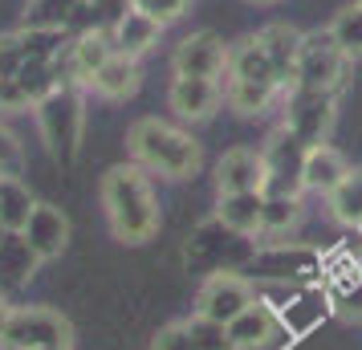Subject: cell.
I'll use <instances>...</instances> for the list:
<instances>
[{
	"label": "cell",
	"instance_id": "obj_15",
	"mask_svg": "<svg viewBox=\"0 0 362 350\" xmlns=\"http://www.w3.org/2000/svg\"><path fill=\"white\" fill-rule=\"evenodd\" d=\"M257 41H261V49L269 53V62H273V69L281 74V82L293 86L297 53H301V41H305V33H297L293 25L277 21V25H264L261 33H257Z\"/></svg>",
	"mask_w": 362,
	"mask_h": 350
},
{
	"label": "cell",
	"instance_id": "obj_30",
	"mask_svg": "<svg viewBox=\"0 0 362 350\" xmlns=\"http://www.w3.org/2000/svg\"><path fill=\"white\" fill-rule=\"evenodd\" d=\"M13 314H17V305H8V298L0 293V338H4V330H8V322H13Z\"/></svg>",
	"mask_w": 362,
	"mask_h": 350
},
{
	"label": "cell",
	"instance_id": "obj_2",
	"mask_svg": "<svg viewBox=\"0 0 362 350\" xmlns=\"http://www.w3.org/2000/svg\"><path fill=\"white\" fill-rule=\"evenodd\" d=\"M127 147H131V163L163 180H192L204 167V147L183 127L163 118H139L127 134Z\"/></svg>",
	"mask_w": 362,
	"mask_h": 350
},
{
	"label": "cell",
	"instance_id": "obj_18",
	"mask_svg": "<svg viewBox=\"0 0 362 350\" xmlns=\"http://www.w3.org/2000/svg\"><path fill=\"white\" fill-rule=\"evenodd\" d=\"M224 78H240V82H269V86H281V74L273 69L269 62V53L261 49V41L257 37H245L240 45H232V57H228V74Z\"/></svg>",
	"mask_w": 362,
	"mask_h": 350
},
{
	"label": "cell",
	"instance_id": "obj_7",
	"mask_svg": "<svg viewBox=\"0 0 362 350\" xmlns=\"http://www.w3.org/2000/svg\"><path fill=\"white\" fill-rule=\"evenodd\" d=\"M228 57L232 49L220 41L216 33H192L183 37L180 45H175V57H171V69L180 74V78H212L220 82L224 74H228Z\"/></svg>",
	"mask_w": 362,
	"mask_h": 350
},
{
	"label": "cell",
	"instance_id": "obj_32",
	"mask_svg": "<svg viewBox=\"0 0 362 350\" xmlns=\"http://www.w3.org/2000/svg\"><path fill=\"white\" fill-rule=\"evenodd\" d=\"M248 4H277V0H248Z\"/></svg>",
	"mask_w": 362,
	"mask_h": 350
},
{
	"label": "cell",
	"instance_id": "obj_19",
	"mask_svg": "<svg viewBox=\"0 0 362 350\" xmlns=\"http://www.w3.org/2000/svg\"><path fill=\"white\" fill-rule=\"evenodd\" d=\"M228 334H232V342H236V350H261L277 334V314L269 310V301L257 298L236 322H228Z\"/></svg>",
	"mask_w": 362,
	"mask_h": 350
},
{
	"label": "cell",
	"instance_id": "obj_22",
	"mask_svg": "<svg viewBox=\"0 0 362 350\" xmlns=\"http://www.w3.org/2000/svg\"><path fill=\"white\" fill-rule=\"evenodd\" d=\"M329 37H334V45L350 62H358L362 57V4H346L342 13L329 21Z\"/></svg>",
	"mask_w": 362,
	"mask_h": 350
},
{
	"label": "cell",
	"instance_id": "obj_20",
	"mask_svg": "<svg viewBox=\"0 0 362 350\" xmlns=\"http://www.w3.org/2000/svg\"><path fill=\"white\" fill-rule=\"evenodd\" d=\"M281 94V86H269V82H240V78H224V106L236 110V115H264L273 98Z\"/></svg>",
	"mask_w": 362,
	"mask_h": 350
},
{
	"label": "cell",
	"instance_id": "obj_9",
	"mask_svg": "<svg viewBox=\"0 0 362 350\" xmlns=\"http://www.w3.org/2000/svg\"><path fill=\"white\" fill-rule=\"evenodd\" d=\"M167 106L180 122H208L224 106V82L212 78H171L167 86Z\"/></svg>",
	"mask_w": 362,
	"mask_h": 350
},
{
	"label": "cell",
	"instance_id": "obj_24",
	"mask_svg": "<svg viewBox=\"0 0 362 350\" xmlns=\"http://www.w3.org/2000/svg\"><path fill=\"white\" fill-rule=\"evenodd\" d=\"M187 334H192V342L196 350H236L232 342L228 326H220V322H208V317H187Z\"/></svg>",
	"mask_w": 362,
	"mask_h": 350
},
{
	"label": "cell",
	"instance_id": "obj_4",
	"mask_svg": "<svg viewBox=\"0 0 362 350\" xmlns=\"http://www.w3.org/2000/svg\"><path fill=\"white\" fill-rule=\"evenodd\" d=\"M346 69H350V57H346L334 37L326 33H305L301 41V53H297V74L289 90H313V94H334L342 86Z\"/></svg>",
	"mask_w": 362,
	"mask_h": 350
},
{
	"label": "cell",
	"instance_id": "obj_8",
	"mask_svg": "<svg viewBox=\"0 0 362 350\" xmlns=\"http://www.w3.org/2000/svg\"><path fill=\"white\" fill-rule=\"evenodd\" d=\"M269 187V159L264 151L232 147L216 163V196H236V192H264Z\"/></svg>",
	"mask_w": 362,
	"mask_h": 350
},
{
	"label": "cell",
	"instance_id": "obj_13",
	"mask_svg": "<svg viewBox=\"0 0 362 350\" xmlns=\"http://www.w3.org/2000/svg\"><path fill=\"white\" fill-rule=\"evenodd\" d=\"M167 25H159L155 17H147L143 8H134L131 0H127V8L118 13L115 29H110V37H115V49L127 53V57H143V53L155 49V41H159V33H163Z\"/></svg>",
	"mask_w": 362,
	"mask_h": 350
},
{
	"label": "cell",
	"instance_id": "obj_34",
	"mask_svg": "<svg viewBox=\"0 0 362 350\" xmlns=\"http://www.w3.org/2000/svg\"><path fill=\"white\" fill-rule=\"evenodd\" d=\"M358 4H362V0H358Z\"/></svg>",
	"mask_w": 362,
	"mask_h": 350
},
{
	"label": "cell",
	"instance_id": "obj_6",
	"mask_svg": "<svg viewBox=\"0 0 362 350\" xmlns=\"http://www.w3.org/2000/svg\"><path fill=\"white\" fill-rule=\"evenodd\" d=\"M252 301H257V293H252V285L245 277H236V273H212L196 293V314L208 317V322L228 326V322H236V317L245 314Z\"/></svg>",
	"mask_w": 362,
	"mask_h": 350
},
{
	"label": "cell",
	"instance_id": "obj_14",
	"mask_svg": "<svg viewBox=\"0 0 362 350\" xmlns=\"http://www.w3.org/2000/svg\"><path fill=\"white\" fill-rule=\"evenodd\" d=\"M115 37L110 29H86L78 41H74V49H69V74L78 78V82H94V74H98L110 57H115Z\"/></svg>",
	"mask_w": 362,
	"mask_h": 350
},
{
	"label": "cell",
	"instance_id": "obj_21",
	"mask_svg": "<svg viewBox=\"0 0 362 350\" xmlns=\"http://www.w3.org/2000/svg\"><path fill=\"white\" fill-rule=\"evenodd\" d=\"M33 192L21 184V175H4L0 180V224L8 228V233H21L25 224H29V216H33Z\"/></svg>",
	"mask_w": 362,
	"mask_h": 350
},
{
	"label": "cell",
	"instance_id": "obj_16",
	"mask_svg": "<svg viewBox=\"0 0 362 350\" xmlns=\"http://www.w3.org/2000/svg\"><path fill=\"white\" fill-rule=\"evenodd\" d=\"M94 94H102L106 102H127L139 94V86H143V69H139V62L134 57H127V53H115L106 66L94 74Z\"/></svg>",
	"mask_w": 362,
	"mask_h": 350
},
{
	"label": "cell",
	"instance_id": "obj_25",
	"mask_svg": "<svg viewBox=\"0 0 362 350\" xmlns=\"http://www.w3.org/2000/svg\"><path fill=\"white\" fill-rule=\"evenodd\" d=\"M329 200H334V216L342 224H362V171H354L342 192L329 196Z\"/></svg>",
	"mask_w": 362,
	"mask_h": 350
},
{
	"label": "cell",
	"instance_id": "obj_10",
	"mask_svg": "<svg viewBox=\"0 0 362 350\" xmlns=\"http://www.w3.org/2000/svg\"><path fill=\"white\" fill-rule=\"evenodd\" d=\"M334 127V94H313V90H293L289 98V127L297 143H326V131Z\"/></svg>",
	"mask_w": 362,
	"mask_h": 350
},
{
	"label": "cell",
	"instance_id": "obj_26",
	"mask_svg": "<svg viewBox=\"0 0 362 350\" xmlns=\"http://www.w3.org/2000/svg\"><path fill=\"white\" fill-rule=\"evenodd\" d=\"M21 167H25V147L17 143V134L0 122V180L4 175H21Z\"/></svg>",
	"mask_w": 362,
	"mask_h": 350
},
{
	"label": "cell",
	"instance_id": "obj_5",
	"mask_svg": "<svg viewBox=\"0 0 362 350\" xmlns=\"http://www.w3.org/2000/svg\"><path fill=\"white\" fill-rule=\"evenodd\" d=\"M41 346H74V330L49 305H25V310L13 314L8 330L0 338V350H41Z\"/></svg>",
	"mask_w": 362,
	"mask_h": 350
},
{
	"label": "cell",
	"instance_id": "obj_12",
	"mask_svg": "<svg viewBox=\"0 0 362 350\" xmlns=\"http://www.w3.org/2000/svg\"><path fill=\"white\" fill-rule=\"evenodd\" d=\"M21 240L29 245V252H33L37 261H53V257H62L69 245V220L62 208H53V204H37L33 216H29V224L21 228Z\"/></svg>",
	"mask_w": 362,
	"mask_h": 350
},
{
	"label": "cell",
	"instance_id": "obj_33",
	"mask_svg": "<svg viewBox=\"0 0 362 350\" xmlns=\"http://www.w3.org/2000/svg\"><path fill=\"white\" fill-rule=\"evenodd\" d=\"M41 350H69V346H41Z\"/></svg>",
	"mask_w": 362,
	"mask_h": 350
},
{
	"label": "cell",
	"instance_id": "obj_11",
	"mask_svg": "<svg viewBox=\"0 0 362 350\" xmlns=\"http://www.w3.org/2000/svg\"><path fill=\"white\" fill-rule=\"evenodd\" d=\"M354 171L346 163V155L329 143H313L301 151V187L322 192V196H338Z\"/></svg>",
	"mask_w": 362,
	"mask_h": 350
},
{
	"label": "cell",
	"instance_id": "obj_31",
	"mask_svg": "<svg viewBox=\"0 0 362 350\" xmlns=\"http://www.w3.org/2000/svg\"><path fill=\"white\" fill-rule=\"evenodd\" d=\"M8 236H17V233H8V228H4V224H0V245H4V240H8Z\"/></svg>",
	"mask_w": 362,
	"mask_h": 350
},
{
	"label": "cell",
	"instance_id": "obj_17",
	"mask_svg": "<svg viewBox=\"0 0 362 350\" xmlns=\"http://www.w3.org/2000/svg\"><path fill=\"white\" fill-rule=\"evenodd\" d=\"M264 216V192H236V196H216V220L232 233H261Z\"/></svg>",
	"mask_w": 362,
	"mask_h": 350
},
{
	"label": "cell",
	"instance_id": "obj_27",
	"mask_svg": "<svg viewBox=\"0 0 362 350\" xmlns=\"http://www.w3.org/2000/svg\"><path fill=\"white\" fill-rule=\"evenodd\" d=\"M151 350H196L192 334H187V322H167L163 330L151 338Z\"/></svg>",
	"mask_w": 362,
	"mask_h": 350
},
{
	"label": "cell",
	"instance_id": "obj_1",
	"mask_svg": "<svg viewBox=\"0 0 362 350\" xmlns=\"http://www.w3.org/2000/svg\"><path fill=\"white\" fill-rule=\"evenodd\" d=\"M102 208L110 220V233L122 245H147L163 224L159 200H155L147 171L139 163H115L102 175Z\"/></svg>",
	"mask_w": 362,
	"mask_h": 350
},
{
	"label": "cell",
	"instance_id": "obj_29",
	"mask_svg": "<svg viewBox=\"0 0 362 350\" xmlns=\"http://www.w3.org/2000/svg\"><path fill=\"white\" fill-rule=\"evenodd\" d=\"M29 90L21 86V78L13 74V78H0V110H25L29 106Z\"/></svg>",
	"mask_w": 362,
	"mask_h": 350
},
{
	"label": "cell",
	"instance_id": "obj_28",
	"mask_svg": "<svg viewBox=\"0 0 362 350\" xmlns=\"http://www.w3.org/2000/svg\"><path fill=\"white\" fill-rule=\"evenodd\" d=\"M134 8H143L147 17H155L159 25H171V21H180L187 13V4L192 0H131Z\"/></svg>",
	"mask_w": 362,
	"mask_h": 350
},
{
	"label": "cell",
	"instance_id": "obj_3",
	"mask_svg": "<svg viewBox=\"0 0 362 350\" xmlns=\"http://www.w3.org/2000/svg\"><path fill=\"white\" fill-rule=\"evenodd\" d=\"M37 127H41V139L49 143L53 159L69 163L78 155V143H82V98L74 94V86H57L53 94L37 102Z\"/></svg>",
	"mask_w": 362,
	"mask_h": 350
},
{
	"label": "cell",
	"instance_id": "obj_23",
	"mask_svg": "<svg viewBox=\"0 0 362 350\" xmlns=\"http://www.w3.org/2000/svg\"><path fill=\"white\" fill-rule=\"evenodd\" d=\"M301 220L297 196H264V216H261V236H281Z\"/></svg>",
	"mask_w": 362,
	"mask_h": 350
}]
</instances>
